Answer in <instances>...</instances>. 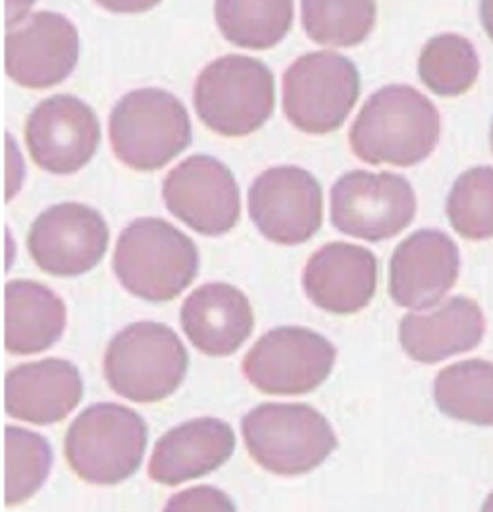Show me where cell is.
Returning <instances> with one entry per match:
<instances>
[{
	"label": "cell",
	"instance_id": "obj_1",
	"mask_svg": "<svg viewBox=\"0 0 493 512\" xmlns=\"http://www.w3.org/2000/svg\"><path fill=\"white\" fill-rule=\"evenodd\" d=\"M440 112L409 85H388L364 103L349 131L351 151L368 164L409 168L434 153Z\"/></svg>",
	"mask_w": 493,
	"mask_h": 512
},
{
	"label": "cell",
	"instance_id": "obj_2",
	"mask_svg": "<svg viewBox=\"0 0 493 512\" xmlns=\"http://www.w3.org/2000/svg\"><path fill=\"white\" fill-rule=\"evenodd\" d=\"M114 272L131 295L166 303L197 278L199 253L195 243L166 220L139 218L116 243Z\"/></svg>",
	"mask_w": 493,
	"mask_h": 512
},
{
	"label": "cell",
	"instance_id": "obj_3",
	"mask_svg": "<svg viewBox=\"0 0 493 512\" xmlns=\"http://www.w3.org/2000/svg\"><path fill=\"white\" fill-rule=\"evenodd\" d=\"M251 459L278 476H303L338 447L330 422L309 405L266 403L241 420Z\"/></svg>",
	"mask_w": 493,
	"mask_h": 512
},
{
	"label": "cell",
	"instance_id": "obj_4",
	"mask_svg": "<svg viewBox=\"0 0 493 512\" xmlns=\"http://www.w3.org/2000/svg\"><path fill=\"white\" fill-rule=\"evenodd\" d=\"M147 439V424L135 410L101 403L83 410L72 422L64 439V455L83 482L114 486L137 472Z\"/></svg>",
	"mask_w": 493,
	"mask_h": 512
},
{
	"label": "cell",
	"instance_id": "obj_5",
	"mask_svg": "<svg viewBox=\"0 0 493 512\" xmlns=\"http://www.w3.org/2000/svg\"><path fill=\"white\" fill-rule=\"evenodd\" d=\"M116 158L137 172H155L191 145L182 101L164 89H137L112 108L108 122Z\"/></svg>",
	"mask_w": 493,
	"mask_h": 512
},
{
	"label": "cell",
	"instance_id": "obj_6",
	"mask_svg": "<svg viewBox=\"0 0 493 512\" xmlns=\"http://www.w3.org/2000/svg\"><path fill=\"white\" fill-rule=\"evenodd\" d=\"M193 103L210 131L224 137H245L259 131L274 112V76L257 58L228 54L201 72Z\"/></svg>",
	"mask_w": 493,
	"mask_h": 512
},
{
	"label": "cell",
	"instance_id": "obj_7",
	"mask_svg": "<svg viewBox=\"0 0 493 512\" xmlns=\"http://www.w3.org/2000/svg\"><path fill=\"white\" fill-rule=\"evenodd\" d=\"M189 357L182 339L155 322L131 324L104 355V378L133 403H160L182 385Z\"/></svg>",
	"mask_w": 493,
	"mask_h": 512
},
{
	"label": "cell",
	"instance_id": "obj_8",
	"mask_svg": "<svg viewBox=\"0 0 493 512\" xmlns=\"http://www.w3.org/2000/svg\"><path fill=\"white\" fill-rule=\"evenodd\" d=\"M357 66L338 52H309L297 58L284 76L287 120L311 135H326L343 126L359 101Z\"/></svg>",
	"mask_w": 493,
	"mask_h": 512
},
{
	"label": "cell",
	"instance_id": "obj_9",
	"mask_svg": "<svg viewBox=\"0 0 493 512\" xmlns=\"http://www.w3.org/2000/svg\"><path fill=\"white\" fill-rule=\"evenodd\" d=\"M336 347L320 333L284 326L262 335L243 359V376L266 395H305L324 384Z\"/></svg>",
	"mask_w": 493,
	"mask_h": 512
},
{
	"label": "cell",
	"instance_id": "obj_10",
	"mask_svg": "<svg viewBox=\"0 0 493 512\" xmlns=\"http://www.w3.org/2000/svg\"><path fill=\"white\" fill-rule=\"evenodd\" d=\"M332 224L364 241H384L411 226L416 195L411 183L391 172L355 170L332 187Z\"/></svg>",
	"mask_w": 493,
	"mask_h": 512
},
{
	"label": "cell",
	"instance_id": "obj_11",
	"mask_svg": "<svg viewBox=\"0 0 493 512\" xmlns=\"http://www.w3.org/2000/svg\"><path fill=\"white\" fill-rule=\"evenodd\" d=\"M162 197L172 216L208 237L234 230L241 216V195L232 170L207 154L189 156L170 170Z\"/></svg>",
	"mask_w": 493,
	"mask_h": 512
},
{
	"label": "cell",
	"instance_id": "obj_12",
	"mask_svg": "<svg viewBox=\"0 0 493 512\" xmlns=\"http://www.w3.org/2000/svg\"><path fill=\"white\" fill-rule=\"evenodd\" d=\"M249 216L260 233L278 245L307 243L322 226V187L303 168H270L249 189Z\"/></svg>",
	"mask_w": 493,
	"mask_h": 512
},
{
	"label": "cell",
	"instance_id": "obj_13",
	"mask_svg": "<svg viewBox=\"0 0 493 512\" xmlns=\"http://www.w3.org/2000/svg\"><path fill=\"white\" fill-rule=\"evenodd\" d=\"M110 231L101 212L79 203L45 210L31 226L27 249L47 274L76 278L93 270L108 249Z\"/></svg>",
	"mask_w": 493,
	"mask_h": 512
},
{
	"label": "cell",
	"instance_id": "obj_14",
	"mask_svg": "<svg viewBox=\"0 0 493 512\" xmlns=\"http://www.w3.org/2000/svg\"><path fill=\"white\" fill-rule=\"evenodd\" d=\"M99 143V118L78 97L54 95L27 118V151L45 172L76 174L91 162Z\"/></svg>",
	"mask_w": 493,
	"mask_h": 512
},
{
	"label": "cell",
	"instance_id": "obj_15",
	"mask_svg": "<svg viewBox=\"0 0 493 512\" xmlns=\"http://www.w3.org/2000/svg\"><path fill=\"white\" fill-rule=\"evenodd\" d=\"M4 45L6 74L27 89L62 83L79 60L78 29L56 12H37L24 26L8 29Z\"/></svg>",
	"mask_w": 493,
	"mask_h": 512
},
{
	"label": "cell",
	"instance_id": "obj_16",
	"mask_svg": "<svg viewBox=\"0 0 493 512\" xmlns=\"http://www.w3.org/2000/svg\"><path fill=\"white\" fill-rule=\"evenodd\" d=\"M457 278L459 249L443 231H416L391 256L390 295L399 307H434L451 291Z\"/></svg>",
	"mask_w": 493,
	"mask_h": 512
},
{
	"label": "cell",
	"instance_id": "obj_17",
	"mask_svg": "<svg viewBox=\"0 0 493 512\" xmlns=\"http://www.w3.org/2000/svg\"><path fill=\"white\" fill-rule=\"evenodd\" d=\"M303 287L312 303L332 314H355L378 287V260L351 243H328L305 266Z\"/></svg>",
	"mask_w": 493,
	"mask_h": 512
},
{
	"label": "cell",
	"instance_id": "obj_18",
	"mask_svg": "<svg viewBox=\"0 0 493 512\" xmlns=\"http://www.w3.org/2000/svg\"><path fill=\"white\" fill-rule=\"evenodd\" d=\"M83 395L78 368L47 359L12 368L4 380V409L18 420L49 426L64 420Z\"/></svg>",
	"mask_w": 493,
	"mask_h": 512
},
{
	"label": "cell",
	"instance_id": "obj_19",
	"mask_svg": "<svg viewBox=\"0 0 493 512\" xmlns=\"http://www.w3.org/2000/svg\"><path fill=\"white\" fill-rule=\"evenodd\" d=\"M182 328L187 339L208 357H228L253 332L249 299L228 283H207L183 303Z\"/></svg>",
	"mask_w": 493,
	"mask_h": 512
},
{
	"label": "cell",
	"instance_id": "obj_20",
	"mask_svg": "<svg viewBox=\"0 0 493 512\" xmlns=\"http://www.w3.org/2000/svg\"><path fill=\"white\" fill-rule=\"evenodd\" d=\"M234 449L230 424L197 418L160 437L149 462V476L162 486H180L220 468L234 455Z\"/></svg>",
	"mask_w": 493,
	"mask_h": 512
},
{
	"label": "cell",
	"instance_id": "obj_21",
	"mask_svg": "<svg viewBox=\"0 0 493 512\" xmlns=\"http://www.w3.org/2000/svg\"><path fill=\"white\" fill-rule=\"evenodd\" d=\"M486 332L482 308L467 297H453L430 314H407L399 324L405 353L424 364H436L474 349Z\"/></svg>",
	"mask_w": 493,
	"mask_h": 512
},
{
	"label": "cell",
	"instance_id": "obj_22",
	"mask_svg": "<svg viewBox=\"0 0 493 512\" xmlns=\"http://www.w3.org/2000/svg\"><path fill=\"white\" fill-rule=\"evenodd\" d=\"M66 328V307L49 287L27 280L6 283L4 347L14 355H37L52 347Z\"/></svg>",
	"mask_w": 493,
	"mask_h": 512
},
{
	"label": "cell",
	"instance_id": "obj_23",
	"mask_svg": "<svg viewBox=\"0 0 493 512\" xmlns=\"http://www.w3.org/2000/svg\"><path fill=\"white\" fill-rule=\"evenodd\" d=\"M218 29L235 47L266 51L276 47L293 24V0H216Z\"/></svg>",
	"mask_w": 493,
	"mask_h": 512
},
{
	"label": "cell",
	"instance_id": "obj_24",
	"mask_svg": "<svg viewBox=\"0 0 493 512\" xmlns=\"http://www.w3.org/2000/svg\"><path fill=\"white\" fill-rule=\"evenodd\" d=\"M434 397L445 416L476 426H493V364L463 360L443 368L434 382Z\"/></svg>",
	"mask_w": 493,
	"mask_h": 512
},
{
	"label": "cell",
	"instance_id": "obj_25",
	"mask_svg": "<svg viewBox=\"0 0 493 512\" xmlns=\"http://www.w3.org/2000/svg\"><path fill=\"white\" fill-rule=\"evenodd\" d=\"M303 26L322 47H357L376 24V0H301Z\"/></svg>",
	"mask_w": 493,
	"mask_h": 512
},
{
	"label": "cell",
	"instance_id": "obj_26",
	"mask_svg": "<svg viewBox=\"0 0 493 512\" xmlns=\"http://www.w3.org/2000/svg\"><path fill=\"white\" fill-rule=\"evenodd\" d=\"M480 74V60L470 41L445 33L430 39L418 58V76L440 97L467 93Z\"/></svg>",
	"mask_w": 493,
	"mask_h": 512
},
{
	"label": "cell",
	"instance_id": "obj_27",
	"mask_svg": "<svg viewBox=\"0 0 493 512\" xmlns=\"http://www.w3.org/2000/svg\"><path fill=\"white\" fill-rule=\"evenodd\" d=\"M49 441L24 428L6 426L4 432V503L22 505L45 484L51 472Z\"/></svg>",
	"mask_w": 493,
	"mask_h": 512
},
{
	"label": "cell",
	"instance_id": "obj_28",
	"mask_svg": "<svg viewBox=\"0 0 493 512\" xmlns=\"http://www.w3.org/2000/svg\"><path fill=\"white\" fill-rule=\"evenodd\" d=\"M451 228L470 241L493 237V168H472L459 176L447 197Z\"/></svg>",
	"mask_w": 493,
	"mask_h": 512
},
{
	"label": "cell",
	"instance_id": "obj_29",
	"mask_svg": "<svg viewBox=\"0 0 493 512\" xmlns=\"http://www.w3.org/2000/svg\"><path fill=\"white\" fill-rule=\"evenodd\" d=\"M166 511H235L232 499L214 487H193L168 501Z\"/></svg>",
	"mask_w": 493,
	"mask_h": 512
},
{
	"label": "cell",
	"instance_id": "obj_30",
	"mask_svg": "<svg viewBox=\"0 0 493 512\" xmlns=\"http://www.w3.org/2000/svg\"><path fill=\"white\" fill-rule=\"evenodd\" d=\"M24 181V160L18 151V145L10 135H6V203L20 191Z\"/></svg>",
	"mask_w": 493,
	"mask_h": 512
},
{
	"label": "cell",
	"instance_id": "obj_31",
	"mask_svg": "<svg viewBox=\"0 0 493 512\" xmlns=\"http://www.w3.org/2000/svg\"><path fill=\"white\" fill-rule=\"evenodd\" d=\"M104 10L114 14H143L153 10L162 0H95Z\"/></svg>",
	"mask_w": 493,
	"mask_h": 512
},
{
	"label": "cell",
	"instance_id": "obj_32",
	"mask_svg": "<svg viewBox=\"0 0 493 512\" xmlns=\"http://www.w3.org/2000/svg\"><path fill=\"white\" fill-rule=\"evenodd\" d=\"M37 0H6V27L12 29L26 22L29 10Z\"/></svg>",
	"mask_w": 493,
	"mask_h": 512
},
{
	"label": "cell",
	"instance_id": "obj_33",
	"mask_svg": "<svg viewBox=\"0 0 493 512\" xmlns=\"http://www.w3.org/2000/svg\"><path fill=\"white\" fill-rule=\"evenodd\" d=\"M480 16H482V24H484L486 33L490 35V39L493 41V0H482Z\"/></svg>",
	"mask_w": 493,
	"mask_h": 512
},
{
	"label": "cell",
	"instance_id": "obj_34",
	"mask_svg": "<svg viewBox=\"0 0 493 512\" xmlns=\"http://www.w3.org/2000/svg\"><path fill=\"white\" fill-rule=\"evenodd\" d=\"M484 511H493V493L492 497H490V499L484 503Z\"/></svg>",
	"mask_w": 493,
	"mask_h": 512
},
{
	"label": "cell",
	"instance_id": "obj_35",
	"mask_svg": "<svg viewBox=\"0 0 493 512\" xmlns=\"http://www.w3.org/2000/svg\"><path fill=\"white\" fill-rule=\"evenodd\" d=\"M492 149H493V126H492Z\"/></svg>",
	"mask_w": 493,
	"mask_h": 512
}]
</instances>
